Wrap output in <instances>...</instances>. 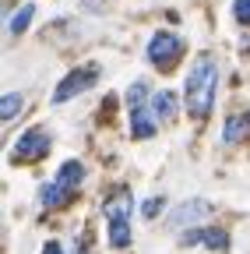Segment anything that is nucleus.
I'll use <instances>...</instances> for the list:
<instances>
[{"mask_svg":"<svg viewBox=\"0 0 250 254\" xmlns=\"http://www.w3.org/2000/svg\"><path fill=\"white\" fill-rule=\"evenodd\" d=\"M43 254H64V247H60L56 240H46V247H43Z\"/></svg>","mask_w":250,"mask_h":254,"instance_id":"obj_15","label":"nucleus"},{"mask_svg":"<svg viewBox=\"0 0 250 254\" xmlns=\"http://www.w3.org/2000/svg\"><path fill=\"white\" fill-rule=\"evenodd\" d=\"M21 106H25V95L21 92H4V99H0V120L11 124L21 113Z\"/></svg>","mask_w":250,"mask_h":254,"instance_id":"obj_12","label":"nucleus"},{"mask_svg":"<svg viewBox=\"0 0 250 254\" xmlns=\"http://www.w3.org/2000/svg\"><path fill=\"white\" fill-rule=\"evenodd\" d=\"M85 173H88L85 163H78V159H67V163L56 170V177H53L50 184L39 187V208H46V212L67 208V205L78 198V187H81Z\"/></svg>","mask_w":250,"mask_h":254,"instance_id":"obj_2","label":"nucleus"},{"mask_svg":"<svg viewBox=\"0 0 250 254\" xmlns=\"http://www.w3.org/2000/svg\"><path fill=\"white\" fill-rule=\"evenodd\" d=\"M247 131H250V117L229 113V120H226V127H222V145H236L240 138H247Z\"/></svg>","mask_w":250,"mask_h":254,"instance_id":"obj_10","label":"nucleus"},{"mask_svg":"<svg viewBox=\"0 0 250 254\" xmlns=\"http://www.w3.org/2000/svg\"><path fill=\"white\" fill-rule=\"evenodd\" d=\"M32 18H36V4H21V7L11 14L7 32H11V36H25V32H28V25H32Z\"/></svg>","mask_w":250,"mask_h":254,"instance_id":"obj_11","label":"nucleus"},{"mask_svg":"<svg viewBox=\"0 0 250 254\" xmlns=\"http://www.w3.org/2000/svg\"><path fill=\"white\" fill-rule=\"evenodd\" d=\"M53 148V138L46 127H28L25 134H18V141L11 145V163L14 166H32V163H43Z\"/></svg>","mask_w":250,"mask_h":254,"instance_id":"obj_5","label":"nucleus"},{"mask_svg":"<svg viewBox=\"0 0 250 254\" xmlns=\"http://www.w3.org/2000/svg\"><path fill=\"white\" fill-rule=\"evenodd\" d=\"M215 95H218V57L215 53H198L194 64L187 67L183 110L194 120H204L215 110Z\"/></svg>","mask_w":250,"mask_h":254,"instance_id":"obj_1","label":"nucleus"},{"mask_svg":"<svg viewBox=\"0 0 250 254\" xmlns=\"http://www.w3.org/2000/svg\"><path fill=\"white\" fill-rule=\"evenodd\" d=\"M183 53H187V43L176 36V32H155V36L148 39V46H145V60L151 64V67H159L162 74L176 67V64L183 60Z\"/></svg>","mask_w":250,"mask_h":254,"instance_id":"obj_4","label":"nucleus"},{"mask_svg":"<svg viewBox=\"0 0 250 254\" xmlns=\"http://www.w3.org/2000/svg\"><path fill=\"white\" fill-rule=\"evenodd\" d=\"M151 88H148V81H131V88L123 92V103H127V117H131V138H138V141H148L151 134H155V117H151Z\"/></svg>","mask_w":250,"mask_h":254,"instance_id":"obj_3","label":"nucleus"},{"mask_svg":"<svg viewBox=\"0 0 250 254\" xmlns=\"http://www.w3.org/2000/svg\"><path fill=\"white\" fill-rule=\"evenodd\" d=\"M233 18L240 25H250V0H233Z\"/></svg>","mask_w":250,"mask_h":254,"instance_id":"obj_14","label":"nucleus"},{"mask_svg":"<svg viewBox=\"0 0 250 254\" xmlns=\"http://www.w3.org/2000/svg\"><path fill=\"white\" fill-rule=\"evenodd\" d=\"M211 215H215V205H211V201H204V198H187V201H180V205L169 212L166 226H169L173 233H191V230L208 226Z\"/></svg>","mask_w":250,"mask_h":254,"instance_id":"obj_6","label":"nucleus"},{"mask_svg":"<svg viewBox=\"0 0 250 254\" xmlns=\"http://www.w3.org/2000/svg\"><path fill=\"white\" fill-rule=\"evenodd\" d=\"M180 110H183V95H176V92H169V88H159V92L151 95V117H155V124L176 120Z\"/></svg>","mask_w":250,"mask_h":254,"instance_id":"obj_9","label":"nucleus"},{"mask_svg":"<svg viewBox=\"0 0 250 254\" xmlns=\"http://www.w3.org/2000/svg\"><path fill=\"white\" fill-rule=\"evenodd\" d=\"M162 208H166V198H162V194H155V198H148V201L141 205V215H145V219H155Z\"/></svg>","mask_w":250,"mask_h":254,"instance_id":"obj_13","label":"nucleus"},{"mask_svg":"<svg viewBox=\"0 0 250 254\" xmlns=\"http://www.w3.org/2000/svg\"><path fill=\"white\" fill-rule=\"evenodd\" d=\"M96 81H99V64H81V67L67 71L64 81L53 88V103H67V99H74V95L88 92Z\"/></svg>","mask_w":250,"mask_h":254,"instance_id":"obj_7","label":"nucleus"},{"mask_svg":"<svg viewBox=\"0 0 250 254\" xmlns=\"http://www.w3.org/2000/svg\"><path fill=\"white\" fill-rule=\"evenodd\" d=\"M131 212H134V198H131L127 187H116L102 201V219L106 222H131Z\"/></svg>","mask_w":250,"mask_h":254,"instance_id":"obj_8","label":"nucleus"}]
</instances>
